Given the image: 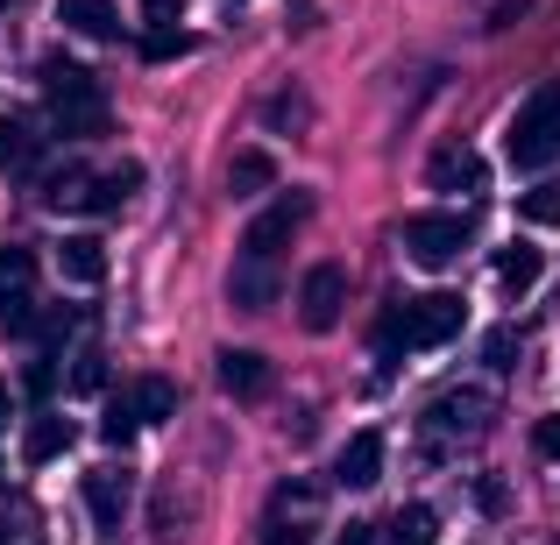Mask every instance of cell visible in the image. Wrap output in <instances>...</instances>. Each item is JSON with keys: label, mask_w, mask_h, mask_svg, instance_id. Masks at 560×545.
Wrapping results in <instances>:
<instances>
[{"label": "cell", "mask_w": 560, "mask_h": 545, "mask_svg": "<svg viewBox=\"0 0 560 545\" xmlns=\"http://www.w3.org/2000/svg\"><path fill=\"white\" fill-rule=\"evenodd\" d=\"M547 276V256L539 248H525V241H511V248H497V284L511 291V298H525V291Z\"/></svg>", "instance_id": "cell-18"}, {"label": "cell", "mask_w": 560, "mask_h": 545, "mask_svg": "<svg viewBox=\"0 0 560 545\" xmlns=\"http://www.w3.org/2000/svg\"><path fill=\"white\" fill-rule=\"evenodd\" d=\"M533 14V0H497L490 8V28H511V22H525Z\"/></svg>", "instance_id": "cell-34"}, {"label": "cell", "mask_w": 560, "mask_h": 545, "mask_svg": "<svg viewBox=\"0 0 560 545\" xmlns=\"http://www.w3.org/2000/svg\"><path fill=\"white\" fill-rule=\"evenodd\" d=\"M28 390L50 396V390H57V368H50V362H36V368H28Z\"/></svg>", "instance_id": "cell-36"}, {"label": "cell", "mask_w": 560, "mask_h": 545, "mask_svg": "<svg viewBox=\"0 0 560 545\" xmlns=\"http://www.w3.org/2000/svg\"><path fill=\"white\" fill-rule=\"evenodd\" d=\"M504 156H511V170H547L560 156V79L533 85L518 99V114L504 121Z\"/></svg>", "instance_id": "cell-2"}, {"label": "cell", "mask_w": 560, "mask_h": 545, "mask_svg": "<svg viewBox=\"0 0 560 545\" xmlns=\"http://www.w3.org/2000/svg\"><path fill=\"white\" fill-rule=\"evenodd\" d=\"M518 220H533V227H560V178L525 191V199H518Z\"/></svg>", "instance_id": "cell-25"}, {"label": "cell", "mask_w": 560, "mask_h": 545, "mask_svg": "<svg viewBox=\"0 0 560 545\" xmlns=\"http://www.w3.org/2000/svg\"><path fill=\"white\" fill-rule=\"evenodd\" d=\"M57 270H65L71 284H100V276H107V241H100V234H65V241H57Z\"/></svg>", "instance_id": "cell-16"}, {"label": "cell", "mask_w": 560, "mask_h": 545, "mask_svg": "<svg viewBox=\"0 0 560 545\" xmlns=\"http://www.w3.org/2000/svg\"><path fill=\"white\" fill-rule=\"evenodd\" d=\"M468 213H411L405 220V256L419 262V270H447V262H462L468 248Z\"/></svg>", "instance_id": "cell-3"}, {"label": "cell", "mask_w": 560, "mask_h": 545, "mask_svg": "<svg viewBox=\"0 0 560 545\" xmlns=\"http://www.w3.org/2000/svg\"><path fill=\"white\" fill-rule=\"evenodd\" d=\"M57 22H65L71 36H85V43H114V36H121L114 0H57Z\"/></svg>", "instance_id": "cell-14"}, {"label": "cell", "mask_w": 560, "mask_h": 545, "mask_svg": "<svg viewBox=\"0 0 560 545\" xmlns=\"http://www.w3.org/2000/svg\"><path fill=\"white\" fill-rule=\"evenodd\" d=\"M262 114H270V128H313V99L305 93H277Z\"/></svg>", "instance_id": "cell-27"}, {"label": "cell", "mask_w": 560, "mask_h": 545, "mask_svg": "<svg viewBox=\"0 0 560 545\" xmlns=\"http://www.w3.org/2000/svg\"><path fill=\"white\" fill-rule=\"evenodd\" d=\"M85 510H93L100 538H121L128 510H136V475H128V467H93V475H85Z\"/></svg>", "instance_id": "cell-6"}, {"label": "cell", "mask_w": 560, "mask_h": 545, "mask_svg": "<svg viewBox=\"0 0 560 545\" xmlns=\"http://www.w3.org/2000/svg\"><path fill=\"white\" fill-rule=\"evenodd\" d=\"M136 185H142V164H121V170H107V178H93V205H85V213H121Z\"/></svg>", "instance_id": "cell-21"}, {"label": "cell", "mask_w": 560, "mask_h": 545, "mask_svg": "<svg viewBox=\"0 0 560 545\" xmlns=\"http://www.w3.org/2000/svg\"><path fill=\"white\" fill-rule=\"evenodd\" d=\"M14 418V390H8V382H0V425H8Z\"/></svg>", "instance_id": "cell-39"}, {"label": "cell", "mask_w": 560, "mask_h": 545, "mask_svg": "<svg viewBox=\"0 0 560 545\" xmlns=\"http://www.w3.org/2000/svg\"><path fill=\"white\" fill-rule=\"evenodd\" d=\"M213 362H220V368H213V376H220V390H228V396H242V404L270 390V362H262L256 347H220Z\"/></svg>", "instance_id": "cell-12"}, {"label": "cell", "mask_w": 560, "mask_h": 545, "mask_svg": "<svg viewBox=\"0 0 560 545\" xmlns=\"http://www.w3.org/2000/svg\"><path fill=\"white\" fill-rule=\"evenodd\" d=\"M533 453H539V461H560V418H539L533 425Z\"/></svg>", "instance_id": "cell-33"}, {"label": "cell", "mask_w": 560, "mask_h": 545, "mask_svg": "<svg viewBox=\"0 0 560 545\" xmlns=\"http://www.w3.org/2000/svg\"><path fill=\"white\" fill-rule=\"evenodd\" d=\"M334 482L341 489H376L383 482V433H355L341 447V461H334Z\"/></svg>", "instance_id": "cell-13"}, {"label": "cell", "mask_w": 560, "mask_h": 545, "mask_svg": "<svg viewBox=\"0 0 560 545\" xmlns=\"http://www.w3.org/2000/svg\"><path fill=\"white\" fill-rule=\"evenodd\" d=\"M440 538V518L425 503H405L390 524H383V545H433Z\"/></svg>", "instance_id": "cell-20"}, {"label": "cell", "mask_w": 560, "mask_h": 545, "mask_svg": "<svg viewBox=\"0 0 560 545\" xmlns=\"http://www.w3.org/2000/svg\"><path fill=\"white\" fill-rule=\"evenodd\" d=\"M136 411H142V425H150V418H171V411H178V382L142 376V382H136Z\"/></svg>", "instance_id": "cell-24"}, {"label": "cell", "mask_w": 560, "mask_h": 545, "mask_svg": "<svg viewBox=\"0 0 560 545\" xmlns=\"http://www.w3.org/2000/svg\"><path fill=\"white\" fill-rule=\"evenodd\" d=\"M71 390H85V396L107 390V355H100V347H85V355L71 362Z\"/></svg>", "instance_id": "cell-28"}, {"label": "cell", "mask_w": 560, "mask_h": 545, "mask_svg": "<svg viewBox=\"0 0 560 545\" xmlns=\"http://www.w3.org/2000/svg\"><path fill=\"white\" fill-rule=\"evenodd\" d=\"M43 205H50V213L93 205V170H85V164H57V170H43Z\"/></svg>", "instance_id": "cell-17"}, {"label": "cell", "mask_w": 560, "mask_h": 545, "mask_svg": "<svg viewBox=\"0 0 560 545\" xmlns=\"http://www.w3.org/2000/svg\"><path fill=\"white\" fill-rule=\"evenodd\" d=\"M348 312V270L341 262H319V270H305L299 284V327L305 333H334Z\"/></svg>", "instance_id": "cell-5"}, {"label": "cell", "mask_w": 560, "mask_h": 545, "mask_svg": "<svg viewBox=\"0 0 560 545\" xmlns=\"http://www.w3.org/2000/svg\"><path fill=\"white\" fill-rule=\"evenodd\" d=\"M0 545H43V532H36V518H28V510H14V524L0 518Z\"/></svg>", "instance_id": "cell-32"}, {"label": "cell", "mask_w": 560, "mask_h": 545, "mask_svg": "<svg viewBox=\"0 0 560 545\" xmlns=\"http://www.w3.org/2000/svg\"><path fill=\"white\" fill-rule=\"evenodd\" d=\"M277 185V156L270 150H234L228 156V191L234 199H256V191Z\"/></svg>", "instance_id": "cell-19"}, {"label": "cell", "mask_w": 560, "mask_h": 545, "mask_svg": "<svg viewBox=\"0 0 560 545\" xmlns=\"http://www.w3.org/2000/svg\"><path fill=\"white\" fill-rule=\"evenodd\" d=\"M228 305H234V312H270V305H277V262H242V256H234Z\"/></svg>", "instance_id": "cell-11"}, {"label": "cell", "mask_w": 560, "mask_h": 545, "mask_svg": "<svg viewBox=\"0 0 560 545\" xmlns=\"http://www.w3.org/2000/svg\"><path fill=\"white\" fill-rule=\"evenodd\" d=\"M185 538V510H178V496H164L156 503V545H178Z\"/></svg>", "instance_id": "cell-30"}, {"label": "cell", "mask_w": 560, "mask_h": 545, "mask_svg": "<svg viewBox=\"0 0 560 545\" xmlns=\"http://www.w3.org/2000/svg\"><path fill=\"white\" fill-rule=\"evenodd\" d=\"M468 327V305L454 291H425V298H405L376 319V347L383 355H411V347H447L454 333Z\"/></svg>", "instance_id": "cell-1"}, {"label": "cell", "mask_w": 560, "mask_h": 545, "mask_svg": "<svg viewBox=\"0 0 560 545\" xmlns=\"http://www.w3.org/2000/svg\"><path fill=\"white\" fill-rule=\"evenodd\" d=\"M28 284H36V256L28 248H0V305L28 298Z\"/></svg>", "instance_id": "cell-23"}, {"label": "cell", "mask_w": 560, "mask_h": 545, "mask_svg": "<svg viewBox=\"0 0 560 545\" xmlns=\"http://www.w3.org/2000/svg\"><path fill=\"white\" fill-rule=\"evenodd\" d=\"M425 178H433V191H482V156L468 150V142H454V150H440L433 164H425Z\"/></svg>", "instance_id": "cell-15"}, {"label": "cell", "mask_w": 560, "mask_h": 545, "mask_svg": "<svg viewBox=\"0 0 560 545\" xmlns=\"http://www.w3.org/2000/svg\"><path fill=\"white\" fill-rule=\"evenodd\" d=\"M305 220H313V191H284L270 213L248 220V234H242V262H277V256H284V241L305 227Z\"/></svg>", "instance_id": "cell-4"}, {"label": "cell", "mask_w": 560, "mask_h": 545, "mask_svg": "<svg viewBox=\"0 0 560 545\" xmlns=\"http://www.w3.org/2000/svg\"><path fill=\"white\" fill-rule=\"evenodd\" d=\"M341 545H376V524H348V532H341Z\"/></svg>", "instance_id": "cell-38"}, {"label": "cell", "mask_w": 560, "mask_h": 545, "mask_svg": "<svg viewBox=\"0 0 560 545\" xmlns=\"http://www.w3.org/2000/svg\"><path fill=\"white\" fill-rule=\"evenodd\" d=\"M136 425H142L136 390H128V396H107V411H100V439H107V447H128V439H136Z\"/></svg>", "instance_id": "cell-22"}, {"label": "cell", "mask_w": 560, "mask_h": 545, "mask_svg": "<svg viewBox=\"0 0 560 545\" xmlns=\"http://www.w3.org/2000/svg\"><path fill=\"white\" fill-rule=\"evenodd\" d=\"M36 156V135H28L14 114H0V170H14V164H28Z\"/></svg>", "instance_id": "cell-26"}, {"label": "cell", "mask_w": 560, "mask_h": 545, "mask_svg": "<svg viewBox=\"0 0 560 545\" xmlns=\"http://www.w3.org/2000/svg\"><path fill=\"white\" fill-rule=\"evenodd\" d=\"M476 503L482 510H504V482H476Z\"/></svg>", "instance_id": "cell-37"}, {"label": "cell", "mask_w": 560, "mask_h": 545, "mask_svg": "<svg viewBox=\"0 0 560 545\" xmlns=\"http://www.w3.org/2000/svg\"><path fill=\"white\" fill-rule=\"evenodd\" d=\"M50 121H57V135H71V142L107 135V93H100V79L79 85V93H57L50 99Z\"/></svg>", "instance_id": "cell-8"}, {"label": "cell", "mask_w": 560, "mask_h": 545, "mask_svg": "<svg viewBox=\"0 0 560 545\" xmlns=\"http://www.w3.org/2000/svg\"><path fill=\"white\" fill-rule=\"evenodd\" d=\"M482 355H490V368H518V362H511V355H518V333H511V327H497L490 341H482Z\"/></svg>", "instance_id": "cell-31"}, {"label": "cell", "mask_w": 560, "mask_h": 545, "mask_svg": "<svg viewBox=\"0 0 560 545\" xmlns=\"http://www.w3.org/2000/svg\"><path fill=\"white\" fill-rule=\"evenodd\" d=\"M191 50V36H178V28H150V36H142V57H150V64H171V57H185Z\"/></svg>", "instance_id": "cell-29"}, {"label": "cell", "mask_w": 560, "mask_h": 545, "mask_svg": "<svg viewBox=\"0 0 560 545\" xmlns=\"http://www.w3.org/2000/svg\"><path fill=\"white\" fill-rule=\"evenodd\" d=\"M171 14H178V0H142V22L150 28H171Z\"/></svg>", "instance_id": "cell-35"}, {"label": "cell", "mask_w": 560, "mask_h": 545, "mask_svg": "<svg viewBox=\"0 0 560 545\" xmlns=\"http://www.w3.org/2000/svg\"><path fill=\"white\" fill-rule=\"evenodd\" d=\"M482 425H490V396H482V390H447V396L425 404V433H440V439L482 433Z\"/></svg>", "instance_id": "cell-10"}, {"label": "cell", "mask_w": 560, "mask_h": 545, "mask_svg": "<svg viewBox=\"0 0 560 545\" xmlns=\"http://www.w3.org/2000/svg\"><path fill=\"white\" fill-rule=\"evenodd\" d=\"M71 447H79V425H71L65 411H36V418L22 425V467H50V461H65Z\"/></svg>", "instance_id": "cell-9"}, {"label": "cell", "mask_w": 560, "mask_h": 545, "mask_svg": "<svg viewBox=\"0 0 560 545\" xmlns=\"http://www.w3.org/2000/svg\"><path fill=\"white\" fill-rule=\"evenodd\" d=\"M313 510H319V496L305 482H284L270 496V518H262V545H313Z\"/></svg>", "instance_id": "cell-7"}]
</instances>
